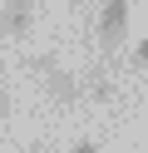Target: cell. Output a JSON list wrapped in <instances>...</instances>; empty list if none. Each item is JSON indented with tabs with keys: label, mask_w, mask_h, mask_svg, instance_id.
Returning <instances> with one entry per match:
<instances>
[{
	"label": "cell",
	"mask_w": 148,
	"mask_h": 153,
	"mask_svg": "<svg viewBox=\"0 0 148 153\" xmlns=\"http://www.w3.org/2000/svg\"><path fill=\"white\" fill-rule=\"evenodd\" d=\"M30 69L39 74V84H45V94H49L54 104H79V99H84L79 74H69L64 64L54 59V54H30Z\"/></svg>",
	"instance_id": "cell-1"
},
{
	"label": "cell",
	"mask_w": 148,
	"mask_h": 153,
	"mask_svg": "<svg viewBox=\"0 0 148 153\" xmlns=\"http://www.w3.org/2000/svg\"><path fill=\"white\" fill-rule=\"evenodd\" d=\"M128 10H133V0H99V40H104V50H118L123 45Z\"/></svg>",
	"instance_id": "cell-2"
},
{
	"label": "cell",
	"mask_w": 148,
	"mask_h": 153,
	"mask_svg": "<svg viewBox=\"0 0 148 153\" xmlns=\"http://www.w3.org/2000/svg\"><path fill=\"white\" fill-rule=\"evenodd\" d=\"M30 30H35V0H0V35L25 40Z\"/></svg>",
	"instance_id": "cell-3"
},
{
	"label": "cell",
	"mask_w": 148,
	"mask_h": 153,
	"mask_svg": "<svg viewBox=\"0 0 148 153\" xmlns=\"http://www.w3.org/2000/svg\"><path fill=\"white\" fill-rule=\"evenodd\" d=\"M69 153H99V138H74V148Z\"/></svg>",
	"instance_id": "cell-4"
},
{
	"label": "cell",
	"mask_w": 148,
	"mask_h": 153,
	"mask_svg": "<svg viewBox=\"0 0 148 153\" xmlns=\"http://www.w3.org/2000/svg\"><path fill=\"white\" fill-rule=\"evenodd\" d=\"M133 64H138V69H148V40H138V50H133Z\"/></svg>",
	"instance_id": "cell-5"
},
{
	"label": "cell",
	"mask_w": 148,
	"mask_h": 153,
	"mask_svg": "<svg viewBox=\"0 0 148 153\" xmlns=\"http://www.w3.org/2000/svg\"><path fill=\"white\" fill-rule=\"evenodd\" d=\"M0 119H10V89H0Z\"/></svg>",
	"instance_id": "cell-6"
}]
</instances>
